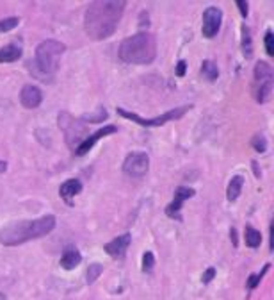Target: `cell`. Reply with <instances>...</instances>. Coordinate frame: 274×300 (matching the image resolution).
Here are the masks:
<instances>
[{"instance_id": "cell-20", "label": "cell", "mask_w": 274, "mask_h": 300, "mask_svg": "<svg viewBox=\"0 0 274 300\" xmlns=\"http://www.w3.org/2000/svg\"><path fill=\"white\" fill-rule=\"evenodd\" d=\"M242 50H244V56L251 57L253 56V45H251V31H249V27L242 25Z\"/></svg>"}, {"instance_id": "cell-14", "label": "cell", "mask_w": 274, "mask_h": 300, "mask_svg": "<svg viewBox=\"0 0 274 300\" xmlns=\"http://www.w3.org/2000/svg\"><path fill=\"white\" fill-rule=\"evenodd\" d=\"M80 191H82V183L79 179H68L66 183H63L59 188V195L68 202H70V198L77 197Z\"/></svg>"}, {"instance_id": "cell-21", "label": "cell", "mask_w": 274, "mask_h": 300, "mask_svg": "<svg viewBox=\"0 0 274 300\" xmlns=\"http://www.w3.org/2000/svg\"><path fill=\"white\" fill-rule=\"evenodd\" d=\"M101 274H103V265H100V263L89 265V268H87V284H93Z\"/></svg>"}, {"instance_id": "cell-25", "label": "cell", "mask_w": 274, "mask_h": 300, "mask_svg": "<svg viewBox=\"0 0 274 300\" xmlns=\"http://www.w3.org/2000/svg\"><path fill=\"white\" fill-rule=\"evenodd\" d=\"M269 270V265H265L263 266V270L260 272V274H253V275H249V279H248V288L249 289H255L256 286L260 284V281H262V277L265 275V272Z\"/></svg>"}, {"instance_id": "cell-23", "label": "cell", "mask_w": 274, "mask_h": 300, "mask_svg": "<svg viewBox=\"0 0 274 300\" xmlns=\"http://www.w3.org/2000/svg\"><path fill=\"white\" fill-rule=\"evenodd\" d=\"M153 266H155V255H153V252H144L143 254V272L144 274H150L151 270H153Z\"/></svg>"}, {"instance_id": "cell-11", "label": "cell", "mask_w": 274, "mask_h": 300, "mask_svg": "<svg viewBox=\"0 0 274 300\" xmlns=\"http://www.w3.org/2000/svg\"><path fill=\"white\" fill-rule=\"evenodd\" d=\"M43 100V93L38 86H34V84H25L22 88V92H20V102L25 109H36L39 107Z\"/></svg>"}, {"instance_id": "cell-18", "label": "cell", "mask_w": 274, "mask_h": 300, "mask_svg": "<svg viewBox=\"0 0 274 300\" xmlns=\"http://www.w3.org/2000/svg\"><path fill=\"white\" fill-rule=\"evenodd\" d=\"M244 241L248 247L256 248V247H260V243H262V234H260V231H256L255 227L248 225L244 231Z\"/></svg>"}, {"instance_id": "cell-8", "label": "cell", "mask_w": 274, "mask_h": 300, "mask_svg": "<svg viewBox=\"0 0 274 300\" xmlns=\"http://www.w3.org/2000/svg\"><path fill=\"white\" fill-rule=\"evenodd\" d=\"M221 22H223V11L215 6H210L203 11V25H201V32L205 38H214L215 34L221 29Z\"/></svg>"}, {"instance_id": "cell-7", "label": "cell", "mask_w": 274, "mask_h": 300, "mask_svg": "<svg viewBox=\"0 0 274 300\" xmlns=\"http://www.w3.org/2000/svg\"><path fill=\"white\" fill-rule=\"evenodd\" d=\"M150 168V157L146 152H132L125 157L123 161V172L130 177H144Z\"/></svg>"}, {"instance_id": "cell-29", "label": "cell", "mask_w": 274, "mask_h": 300, "mask_svg": "<svg viewBox=\"0 0 274 300\" xmlns=\"http://www.w3.org/2000/svg\"><path fill=\"white\" fill-rule=\"evenodd\" d=\"M237 6H239V11H241V15L246 18V16H248V13H249L248 2H246V0H237Z\"/></svg>"}, {"instance_id": "cell-16", "label": "cell", "mask_w": 274, "mask_h": 300, "mask_svg": "<svg viewBox=\"0 0 274 300\" xmlns=\"http://www.w3.org/2000/svg\"><path fill=\"white\" fill-rule=\"evenodd\" d=\"M242 186H244V179H242L241 175L232 177V181H230V184H228V190H226V198H228L230 202H235L237 198L241 197Z\"/></svg>"}, {"instance_id": "cell-27", "label": "cell", "mask_w": 274, "mask_h": 300, "mask_svg": "<svg viewBox=\"0 0 274 300\" xmlns=\"http://www.w3.org/2000/svg\"><path fill=\"white\" fill-rule=\"evenodd\" d=\"M272 31H267L265 32V50L269 56H274V45H272Z\"/></svg>"}, {"instance_id": "cell-12", "label": "cell", "mask_w": 274, "mask_h": 300, "mask_svg": "<svg viewBox=\"0 0 274 300\" xmlns=\"http://www.w3.org/2000/svg\"><path fill=\"white\" fill-rule=\"evenodd\" d=\"M130 241H132V236L128 234V232H125V234L114 238L113 241H109L103 248H105V252L111 258H123L128 245H130Z\"/></svg>"}, {"instance_id": "cell-17", "label": "cell", "mask_w": 274, "mask_h": 300, "mask_svg": "<svg viewBox=\"0 0 274 300\" xmlns=\"http://www.w3.org/2000/svg\"><path fill=\"white\" fill-rule=\"evenodd\" d=\"M267 80H272V68L269 63L258 61L255 66V84H262Z\"/></svg>"}, {"instance_id": "cell-15", "label": "cell", "mask_w": 274, "mask_h": 300, "mask_svg": "<svg viewBox=\"0 0 274 300\" xmlns=\"http://www.w3.org/2000/svg\"><path fill=\"white\" fill-rule=\"evenodd\" d=\"M20 57H22V47L16 43H9L0 49V63H15Z\"/></svg>"}, {"instance_id": "cell-30", "label": "cell", "mask_w": 274, "mask_h": 300, "mask_svg": "<svg viewBox=\"0 0 274 300\" xmlns=\"http://www.w3.org/2000/svg\"><path fill=\"white\" fill-rule=\"evenodd\" d=\"M185 70H187V63L184 61V59H180L177 65V75L178 77H184L185 75Z\"/></svg>"}, {"instance_id": "cell-10", "label": "cell", "mask_w": 274, "mask_h": 300, "mask_svg": "<svg viewBox=\"0 0 274 300\" xmlns=\"http://www.w3.org/2000/svg\"><path fill=\"white\" fill-rule=\"evenodd\" d=\"M114 133H118V127L116 125H105L103 129H100V131H96V133L89 134V136L84 138L82 143H80L79 147L75 148V154H77V156H86V154L89 152L91 148L96 145V141H100L101 138H105V136H109V134H114Z\"/></svg>"}, {"instance_id": "cell-22", "label": "cell", "mask_w": 274, "mask_h": 300, "mask_svg": "<svg viewBox=\"0 0 274 300\" xmlns=\"http://www.w3.org/2000/svg\"><path fill=\"white\" fill-rule=\"evenodd\" d=\"M18 23H20V18H18V16H11V18L0 20V32L13 31L15 27H18Z\"/></svg>"}, {"instance_id": "cell-4", "label": "cell", "mask_w": 274, "mask_h": 300, "mask_svg": "<svg viewBox=\"0 0 274 300\" xmlns=\"http://www.w3.org/2000/svg\"><path fill=\"white\" fill-rule=\"evenodd\" d=\"M64 50H66L64 43L57 39H45L36 47V57H34V63L29 61V68L41 80L52 79L59 68V57L64 54Z\"/></svg>"}, {"instance_id": "cell-6", "label": "cell", "mask_w": 274, "mask_h": 300, "mask_svg": "<svg viewBox=\"0 0 274 300\" xmlns=\"http://www.w3.org/2000/svg\"><path fill=\"white\" fill-rule=\"evenodd\" d=\"M59 127L64 131V134H66V141L72 148L79 147V145L84 141L82 138L87 136L84 125H80V123L77 122V120H73L68 113L59 114Z\"/></svg>"}, {"instance_id": "cell-32", "label": "cell", "mask_w": 274, "mask_h": 300, "mask_svg": "<svg viewBox=\"0 0 274 300\" xmlns=\"http://www.w3.org/2000/svg\"><path fill=\"white\" fill-rule=\"evenodd\" d=\"M6 170H8V163H6V161H0V174H4Z\"/></svg>"}, {"instance_id": "cell-19", "label": "cell", "mask_w": 274, "mask_h": 300, "mask_svg": "<svg viewBox=\"0 0 274 300\" xmlns=\"http://www.w3.org/2000/svg\"><path fill=\"white\" fill-rule=\"evenodd\" d=\"M201 73H203V77H205L207 80L214 82V80H217V77H219L217 65H215L214 61H210V59H207V61H203V65H201Z\"/></svg>"}, {"instance_id": "cell-5", "label": "cell", "mask_w": 274, "mask_h": 300, "mask_svg": "<svg viewBox=\"0 0 274 300\" xmlns=\"http://www.w3.org/2000/svg\"><path fill=\"white\" fill-rule=\"evenodd\" d=\"M192 106H180V107H175V109L168 111V113L160 114V116H155V118H141L139 114L135 113H130V111L123 109V107H118V114L123 118H127V120H132V122L139 123V125L143 127H160L164 125V123L168 122H175V120H178V118L184 116L187 111H191Z\"/></svg>"}, {"instance_id": "cell-28", "label": "cell", "mask_w": 274, "mask_h": 300, "mask_svg": "<svg viewBox=\"0 0 274 300\" xmlns=\"http://www.w3.org/2000/svg\"><path fill=\"white\" fill-rule=\"evenodd\" d=\"M214 277H215V268H207L205 270V274L201 275V282L203 284H208Z\"/></svg>"}, {"instance_id": "cell-1", "label": "cell", "mask_w": 274, "mask_h": 300, "mask_svg": "<svg viewBox=\"0 0 274 300\" xmlns=\"http://www.w3.org/2000/svg\"><path fill=\"white\" fill-rule=\"evenodd\" d=\"M123 0H96L91 2L84 15L86 34L94 41L113 36L125 11Z\"/></svg>"}, {"instance_id": "cell-26", "label": "cell", "mask_w": 274, "mask_h": 300, "mask_svg": "<svg viewBox=\"0 0 274 300\" xmlns=\"http://www.w3.org/2000/svg\"><path fill=\"white\" fill-rule=\"evenodd\" d=\"M105 118H107V111L103 107H98L96 114H86V116H82V120H89V122L96 123V122H103Z\"/></svg>"}, {"instance_id": "cell-33", "label": "cell", "mask_w": 274, "mask_h": 300, "mask_svg": "<svg viewBox=\"0 0 274 300\" xmlns=\"http://www.w3.org/2000/svg\"><path fill=\"white\" fill-rule=\"evenodd\" d=\"M0 300H8V296H6L4 293H0Z\"/></svg>"}, {"instance_id": "cell-9", "label": "cell", "mask_w": 274, "mask_h": 300, "mask_svg": "<svg viewBox=\"0 0 274 300\" xmlns=\"http://www.w3.org/2000/svg\"><path fill=\"white\" fill-rule=\"evenodd\" d=\"M196 195V191L192 190V188H185V186H180L177 188V191H175V197H173V202L166 207V215H168L169 218H173V220H178L182 222V205H184V202L187 200V198H192Z\"/></svg>"}, {"instance_id": "cell-31", "label": "cell", "mask_w": 274, "mask_h": 300, "mask_svg": "<svg viewBox=\"0 0 274 300\" xmlns=\"http://www.w3.org/2000/svg\"><path fill=\"white\" fill-rule=\"evenodd\" d=\"M230 238H232L233 245L237 247V231H235V229H232V231H230Z\"/></svg>"}, {"instance_id": "cell-24", "label": "cell", "mask_w": 274, "mask_h": 300, "mask_svg": "<svg viewBox=\"0 0 274 300\" xmlns=\"http://www.w3.org/2000/svg\"><path fill=\"white\" fill-rule=\"evenodd\" d=\"M251 145H253V148H255L256 152H260V154H263L267 150V140H265L263 134H256V136L253 138Z\"/></svg>"}, {"instance_id": "cell-3", "label": "cell", "mask_w": 274, "mask_h": 300, "mask_svg": "<svg viewBox=\"0 0 274 300\" xmlns=\"http://www.w3.org/2000/svg\"><path fill=\"white\" fill-rule=\"evenodd\" d=\"M120 59L128 65H150L157 56V41L151 32H137L120 45Z\"/></svg>"}, {"instance_id": "cell-13", "label": "cell", "mask_w": 274, "mask_h": 300, "mask_svg": "<svg viewBox=\"0 0 274 300\" xmlns=\"http://www.w3.org/2000/svg\"><path fill=\"white\" fill-rule=\"evenodd\" d=\"M82 261V255L75 247H66L61 255V268L64 270H75Z\"/></svg>"}, {"instance_id": "cell-2", "label": "cell", "mask_w": 274, "mask_h": 300, "mask_svg": "<svg viewBox=\"0 0 274 300\" xmlns=\"http://www.w3.org/2000/svg\"><path fill=\"white\" fill-rule=\"evenodd\" d=\"M56 229V217L53 215H45L36 220H22L8 225L0 231V243L6 247H16L30 239L41 238L52 232Z\"/></svg>"}]
</instances>
